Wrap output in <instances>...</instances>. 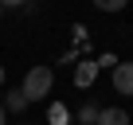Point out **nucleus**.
Masks as SVG:
<instances>
[{"mask_svg": "<svg viewBox=\"0 0 133 125\" xmlns=\"http://www.w3.org/2000/svg\"><path fill=\"white\" fill-rule=\"evenodd\" d=\"M51 86H55V71H51V67H31L20 90H24L28 102H43V98L51 94Z\"/></svg>", "mask_w": 133, "mask_h": 125, "instance_id": "f257e3e1", "label": "nucleus"}, {"mask_svg": "<svg viewBox=\"0 0 133 125\" xmlns=\"http://www.w3.org/2000/svg\"><path fill=\"white\" fill-rule=\"evenodd\" d=\"M114 90L133 98V63H114Z\"/></svg>", "mask_w": 133, "mask_h": 125, "instance_id": "f03ea898", "label": "nucleus"}, {"mask_svg": "<svg viewBox=\"0 0 133 125\" xmlns=\"http://www.w3.org/2000/svg\"><path fill=\"white\" fill-rule=\"evenodd\" d=\"M28 106H31V102L24 98V90H8V94H4V109H8V113H24Z\"/></svg>", "mask_w": 133, "mask_h": 125, "instance_id": "7ed1b4c3", "label": "nucleus"}, {"mask_svg": "<svg viewBox=\"0 0 133 125\" xmlns=\"http://www.w3.org/2000/svg\"><path fill=\"white\" fill-rule=\"evenodd\" d=\"M98 125H129V113H125V109H117V106H110V109H102V113H98Z\"/></svg>", "mask_w": 133, "mask_h": 125, "instance_id": "20e7f679", "label": "nucleus"}, {"mask_svg": "<svg viewBox=\"0 0 133 125\" xmlns=\"http://www.w3.org/2000/svg\"><path fill=\"white\" fill-rule=\"evenodd\" d=\"M47 121L51 125H71V109H66V106H51L47 109Z\"/></svg>", "mask_w": 133, "mask_h": 125, "instance_id": "39448f33", "label": "nucleus"}, {"mask_svg": "<svg viewBox=\"0 0 133 125\" xmlns=\"http://www.w3.org/2000/svg\"><path fill=\"white\" fill-rule=\"evenodd\" d=\"M98 113H102L98 106H82L78 109V125H98Z\"/></svg>", "mask_w": 133, "mask_h": 125, "instance_id": "423d86ee", "label": "nucleus"}, {"mask_svg": "<svg viewBox=\"0 0 133 125\" xmlns=\"http://www.w3.org/2000/svg\"><path fill=\"white\" fill-rule=\"evenodd\" d=\"M94 71H98V63H82V67H78V86H90Z\"/></svg>", "mask_w": 133, "mask_h": 125, "instance_id": "0eeeda50", "label": "nucleus"}, {"mask_svg": "<svg viewBox=\"0 0 133 125\" xmlns=\"http://www.w3.org/2000/svg\"><path fill=\"white\" fill-rule=\"evenodd\" d=\"M102 12H121V0H98Z\"/></svg>", "mask_w": 133, "mask_h": 125, "instance_id": "6e6552de", "label": "nucleus"}, {"mask_svg": "<svg viewBox=\"0 0 133 125\" xmlns=\"http://www.w3.org/2000/svg\"><path fill=\"white\" fill-rule=\"evenodd\" d=\"M4 113H8V109H4V106H0V125H4Z\"/></svg>", "mask_w": 133, "mask_h": 125, "instance_id": "1a4fd4ad", "label": "nucleus"}, {"mask_svg": "<svg viewBox=\"0 0 133 125\" xmlns=\"http://www.w3.org/2000/svg\"><path fill=\"white\" fill-rule=\"evenodd\" d=\"M0 82H4V63H0Z\"/></svg>", "mask_w": 133, "mask_h": 125, "instance_id": "9d476101", "label": "nucleus"}, {"mask_svg": "<svg viewBox=\"0 0 133 125\" xmlns=\"http://www.w3.org/2000/svg\"><path fill=\"white\" fill-rule=\"evenodd\" d=\"M0 12H4V4H0Z\"/></svg>", "mask_w": 133, "mask_h": 125, "instance_id": "9b49d317", "label": "nucleus"}]
</instances>
